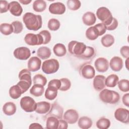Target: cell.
I'll list each match as a JSON object with an SVG mask.
<instances>
[{"label": "cell", "instance_id": "obj_1", "mask_svg": "<svg viewBox=\"0 0 129 129\" xmlns=\"http://www.w3.org/2000/svg\"><path fill=\"white\" fill-rule=\"evenodd\" d=\"M23 21L28 30L37 31L42 27V19L40 15L28 12L23 16Z\"/></svg>", "mask_w": 129, "mask_h": 129}, {"label": "cell", "instance_id": "obj_2", "mask_svg": "<svg viewBox=\"0 0 129 129\" xmlns=\"http://www.w3.org/2000/svg\"><path fill=\"white\" fill-rule=\"evenodd\" d=\"M99 97L101 101L104 103L111 104L118 102L120 99L119 94L116 91L104 89L101 90Z\"/></svg>", "mask_w": 129, "mask_h": 129}, {"label": "cell", "instance_id": "obj_3", "mask_svg": "<svg viewBox=\"0 0 129 129\" xmlns=\"http://www.w3.org/2000/svg\"><path fill=\"white\" fill-rule=\"evenodd\" d=\"M97 18L106 26L111 24L113 20V16L110 10L106 7H102L98 8L96 11Z\"/></svg>", "mask_w": 129, "mask_h": 129}, {"label": "cell", "instance_id": "obj_4", "mask_svg": "<svg viewBox=\"0 0 129 129\" xmlns=\"http://www.w3.org/2000/svg\"><path fill=\"white\" fill-rule=\"evenodd\" d=\"M59 63L58 60L54 58L47 59L43 61L41 69L46 74H52L56 73L59 69Z\"/></svg>", "mask_w": 129, "mask_h": 129}, {"label": "cell", "instance_id": "obj_5", "mask_svg": "<svg viewBox=\"0 0 129 129\" xmlns=\"http://www.w3.org/2000/svg\"><path fill=\"white\" fill-rule=\"evenodd\" d=\"M86 47L87 46L83 42L73 40L68 44V50L71 54L78 57L84 53Z\"/></svg>", "mask_w": 129, "mask_h": 129}, {"label": "cell", "instance_id": "obj_6", "mask_svg": "<svg viewBox=\"0 0 129 129\" xmlns=\"http://www.w3.org/2000/svg\"><path fill=\"white\" fill-rule=\"evenodd\" d=\"M20 104L22 109L26 112L35 111L37 106L35 101L31 97L24 96L21 99Z\"/></svg>", "mask_w": 129, "mask_h": 129}, {"label": "cell", "instance_id": "obj_7", "mask_svg": "<svg viewBox=\"0 0 129 129\" xmlns=\"http://www.w3.org/2000/svg\"><path fill=\"white\" fill-rule=\"evenodd\" d=\"M24 41L26 44L31 46L39 45L43 44V39L42 36L38 34L28 33L24 37Z\"/></svg>", "mask_w": 129, "mask_h": 129}, {"label": "cell", "instance_id": "obj_8", "mask_svg": "<svg viewBox=\"0 0 129 129\" xmlns=\"http://www.w3.org/2000/svg\"><path fill=\"white\" fill-rule=\"evenodd\" d=\"M115 118L123 123H129V111L124 108H118L114 112Z\"/></svg>", "mask_w": 129, "mask_h": 129}, {"label": "cell", "instance_id": "obj_9", "mask_svg": "<svg viewBox=\"0 0 129 129\" xmlns=\"http://www.w3.org/2000/svg\"><path fill=\"white\" fill-rule=\"evenodd\" d=\"M80 75L84 78L91 79L95 77V71L94 68L89 63L83 64L79 70Z\"/></svg>", "mask_w": 129, "mask_h": 129}, {"label": "cell", "instance_id": "obj_10", "mask_svg": "<svg viewBox=\"0 0 129 129\" xmlns=\"http://www.w3.org/2000/svg\"><path fill=\"white\" fill-rule=\"evenodd\" d=\"M14 55L18 59L25 60L28 59L31 56L30 50L27 47H19L14 51Z\"/></svg>", "mask_w": 129, "mask_h": 129}, {"label": "cell", "instance_id": "obj_11", "mask_svg": "<svg viewBox=\"0 0 129 129\" xmlns=\"http://www.w3.org/2000/svg\"><path fill=\"white\" fill-rule=\"evenodd\" d=\"M63 108L57 102H54L45 116H54L58 119H61L63 117Z\"/></svg>", "mask_w": 129, "mask_h": 129}, {"label": "cell", "instance_id": "obj_12", "mask_svg": "<svg viewBox=\"0 0 129 129\" xmlns=\"http://www.w3.org/2000/svg\"><path fill=\"white\" fill-rule=\"evenodd\" d=\"M109 62L104 57H99L97 58L94 62V66L97 71L100 73L106 72L109 68Z\"/></svg>", "mask_w": 129, "mask_h": 129}, {"label": "cell", "instance_id": "obj_13", "mask_svg": "<svg viewBox=\"0 0 129 129\" xmlns=\"http://www.w3.org/2000/svg\"><path fill=\"white\" fill-rule=\"evenodd\" d=\"M63 118L68 123L74 124L78 120L79 114L76 110L70 109L64 112Z\"/></svg>", "mask_w": 129, "mask_h": 129}, {"label": "cell", "instance_id": "obj_14", "mask_svg": "<svg viewBox=\"0 0 129 129\" xmlns=\"http://www.w3.org/2000/svg\"><path fill=\"white\" fill-rule=\"evenodd\" d=\"M49 12L54 15H62L66 12V8L64 5L60 2L52 3L49 5Z\"/></svg>", "mask_w": 129, "mask_h": 129}, {"label": "cell", "instance_id": "obj_15", "mask_svg": "<svg viewBox=\"0 0 129 129\" xmlns=\"http://www.w3.org/2000/svg\"><path fill=\"white\" fill-rule=\"evenodd\" d=\"M41 60L37 56L31 57L28 61V69L31 72H36L38 71L41 67Z\"/></svg>", "mask_w": 129, "mask_h": 129}, {"label": "cell", "instance_id": "obj_16", "mask_svg": "<svg viewBox=\"0 0 129 129\" xmlns=\"http://www.w3.org/2000/svg\"><path fill=\"white\" fill-rule=\"evenodd\" d=\"M94 78L93 85L95 90L97 91H100L104 89L105 87V77L103 75H98L95 76Z\"/></svg>", "mask_w": 129, "mask_h": 129}, {"label": "cell", "instance_id": "obj_17", "mask_svg": "<svg viewBox=\"0 0 129 129\" xmlns=\"http://www.w3.org/2000/svg\"><path fill=\"white\" fill-rule=\"evenodd\" d=\"M9 10L11 14L15 16H20L23 12V8L19 2L12 1L9 4Z\"/></svg>", "mask_w": 129, "mask_h": 129}, {"label": "cell", "instance_id": "obj_18", "mask_svg": "<svg viewBox=\"0 0 129 129\" xmlns=\"http://www.w3.org/2000/svg\"><path fill=\"white\" fill-rule=\"evenodd\" d=\"M109 66L111 69L114 72L120 71L123 67V60L118 56H114L110 60Z\"/></svg>", "mask_w": 129, "mask_h": 129}, {"label": "cell", "instance_id": "obj_19", "mask_svg": "<svg viewBox=\"0 0 129 129\" xmlns=\"http://www.w3.org/2000/svg\"><path fill=\"white\" fill-rule=\"evenodd\" d=\"M51 107L50 103L46 101H40L37 103L35 112L38 114H46L48 112Z\"/></svg>", "mask_w": 129, "mask_h": 129}, {"label": "cell", "instance_id": "obj_20", "mask_svg": "<svg viewBox=\"0 0 129 129\" xmlns=\"http://www.w3.org/2000/svg\"><path fill=\"white\" fill-rule=\"evenodd\" d=\"M82 21L85 25L92 26L95 23L96 17L93 12H87L83 15Z\"/></svg>", "mask_w": 129, "mask_h": 129}, {"label": "cell", "instance_id": "obj_21", "mask_svg": "<svg viewBox=\"0 0 129 129\" xmlns=\"http://www.w3.org/2000/svg\"><path fill=\"white\" fill-rule=\"evenodd\" d=\"M17 110L15 103L12 102H6L3 106V111L7 115L11 116L14 115Z\"/></svg>", "mask_w": 129, "mask_h": 129}, {"label": "cell", "instance_id": "obj_22", "mask_svg": "<svg viewBox=\"0 0 129 129\" xmlns=\"http://www.w3.org/2000/svg\"><path fill=\"white\" fill-rule=\"evenodd\" d=\"M51 54V50L46 46H41L37 50V56L43 60L48 58L50 56Z\"/></svg>", "mask_w": 129, "mask_h": 129}, {"label": "cell", "instance_id": "obj_23", "mask_svg": "<svg viewBox=\"0 0 129 129\" xmlns=\"http://www.w3.org/2000/svg\"><path fill=\"white\" fill-rule=\"evenodd\" d=\"M85 35L87 38L90 40H94L100 36L99 31L95 26L88 28L86 31Z\"/></svg>", "mask_w": 129, "mask_h": 129}, {"label": "cell", "instance_id": "obj_24", "mask_svg": "<svg viewBox=\"0 0 129 129\" xmlns=\"http://www.w3.org/2000/svg\"><path fill=\"white\" fill-rule=\"evenodd\" d=\"M78 126L82 129H88L92 125V119L87 116L81 117L78 122Z\"/></svg>", "mask_w": 129, "mask_h": 129}, {"label": "cell", "instance_id": "obj_25", "mask_svg": "<svg viewBox=\"0 0 129 129\" xmlns=\"http://www.w3.org/2000/svg\"><path fill=\"white\" fill-rule=\"evenodd\" d=\"M57 90L56 88L53 86H48L45 92V97L49 100H54L57 97Z\"/></svg>", "mask_w": 129, "mask_h": 129}, {"label": "cell", "instance_id": "obj_26", "mask_svg": "<svg viewBox=\"0 0 129 129\" xmlns=\"http://www.w3.org/2000/svg\"><path fill=\"white\" fill-rule=\"evenodd\" d=\"M53 51L56 56L62 57L66 55L67 49L64 44L58 43L53 46Z\"/></svg>", "mask_w": 129, "mask_h": 129}, {"label": "cell", "instance_id": "obj_27", "mask_svg": "<svg viewBox=\"0 0 129 129\" xmlns=\"http://www.w3.org/2000/svg\"><path fill=\"white\" fill-rule=\"evenodd\" d=\"M118 81L119 78L116 75L111 74L105 78V84L108 87L113 88L116 86Z\"/></svg>", "mask_w": 129, "mask_h": 129}, {"label": "cell", "instance_id": "obj_28", "mask_svg": "<svg viewBox=\"0 0 129 129\" xmlns=\"http://www.w3.org/2000/svg\"><path fill=\"white\" fill-rule=\"evenodd\" d=\"M20 81H24L29 83L30 85L32 84L31 74L28 69H23L19 74L18 75Z\"/></svg>", "mask_w": 129, "mask_h": 129}, {"label": "cell", "instance_id": "obj_29", "mask_svg": "<svg viewBox=\"0 0 129 129\" xmlns=\"http://www.w3.org/2000/svg\"><path fill=\"white\" fill-rule=\"evenodd\" d=\"M9 93L10 96L14 99L19 98L23 94L21 89L17 85L12 86L9 89Z\"/></svg>", "mask_w": 129, "mask_h": 129}, {"label": "cell", "instance_id": "obj_30", "mask_svg": "<svg viewBox=\"0 0 129 129\" xmlns=\"http://www.w3.org/2000/svg\"><path fill=\"white\" fill-rule=\"evenodd\" d=\"M44 92V86L39 84H34L30 90V93L35 97L42 96Z\"/></svg>", "mask_w": 129, "mask_h": 129}, {"label": "cell", "instance_id": "obj_31", "mask_svg": "<svg viewBox=\"0 0 129 129\" xmlns=\"http://www.w3.org/2000/svg\"><path fill=\"white\" fill-rule=\"evenodd\" d=\"M59 120L54 116H48L46 119V128L47 129L58 128Z\"/></svg>", "mask_w": 129, "mask_h": 129}, {"label": "cell", "instance_id": "obj_32", "mask_svg": "<svg viewBox=\"0 0 129 129\" xmlns=\"http://www.w3.org/2000/svg\"><path fill=\"white\" fill-rule=\"evenodd\" d=\"M115 41L114 37L109 34H107L103 36L101 39L102 45L105 47H109L112 46Z\"/></svg>", "mask_w": 129, "mask_h": 129}, {"label": "cell", "instance_id": "obj_33", "mask_svg": "<svg viewBox=\"0 0 129 129\" xmlns=\"http://www.w3.org/2000/svg\"><path fill=\"white\" fill-rule=\"evenodd\" d=\"M46 8V3L43 0L35 1L33 4V9L36 12H42Z\"/></svg>", "mask_w": 129, "mask_h": 129}, {"label": "cell", "instance_id": "obj_34", "mask_svg": "<svg viewBox=\"0 0 129 129\" xmlns=\"http://www.w3.org/2000/svg\"><path fill=\"white\" fill-rule=\"evenodd\" d=\"M110 120L104 117L100 118L96 123L97 127L99 129H107L110 127Z\"/></svg>", "mask_w": 129, "mask_h": 129}, {"label": "cell", "instance_id": "obj_35", "mask_svg": "<svg viewBox=\"0 0 129 129\" xmlns=\"http://www.w3.org/2000/svg\"><path fill=\"white\" fill-rule=\"evenodd\" d=\"M95 51L93 47L91 46H87L86 49L84 53L80 56H78V57L85 59H90L95 55Z\"/></svg>", "mask_w": 129, "mask_h": 129}, {"label": "cell", "instance_id": "obj_36", "mask_svg": "<svg viewBox=\"0 0 129 129\" xmlns=\"http://www.w3.org/2000/svg\"><path fill=\"white\" fill-rule=\"evenodd\" d=\"M0 31L2 34L9 35L14 32V29L11 24L2 23L0 25Z\"/></svg>", "mask_w": 129, "mask_h": 129}, {"label": "cell", "instance_id": "obj_37", "mask_svg": "<svg viewBox=\"0 0 129 129\" xmlns=\"http://www.w3.org/2000/svg\"><path fill=\"white\" fill-rule=\"evenodd\" d=\"M33 82L34 84H39L45 86L47 83V79L41 74H36L33 78Z\"/></svg>", "mask_w": 129, "mask_h": 129}, {"label": "cell", "instance_id": "obj_38", "mask_svg": "<svg viewBox=\"0 0 129 129\" xmlns=\"http://www.w3.org/2000/svg\"><path fill=\"white\" fill-rule=\"evenodd\" d=\"M60 26L59 21L54 18L50 19L48 22L47 27L48 29L51 31H56L57 30Z\"/></svg>", "mask_w": 129, "mask_h": 129}, {"label": "cell", "instance_id": "obj_39", "mask_svg": "<svg viewBox=\"0 0 129 129\" xmlns=\"http://www.w3.org/2000/svg\"><path fill=\"white\" fill-rule=\"evenodd\" d=\"M67 5L70 10L76 11L80 9L81 3L79 0H68L67 2Z\"/></svg>", "mask_w": 129, "mask_h": 129}, {"label": "cell", "instance_id": "obj_40", "mask_svg": "<svg viewBox=\"0 0 129 129\" xmlns=\"http://www.w3.org/2000/svg\"><path fill=\"white\" fill-rule=\"evenodd\" d=\"M117 85L119 89L123 92H127L129 91V81L127 79H122L118 81Z\"/></svg>", "mask_w": 129, "mask_h": 129}, {"label": "cell", "instance_id": "obj_41", "mask_svg": "<svg viewBox=\"0 0 129 129\" xmlns=\"http://www.w3.org/2000/svg\"><path fill=\"white\" fill-rule=\"evenodd\" d=\"M61 82V86L59 90L61 91H66L69 90L71 87V82L68 78H61L60 79Z\"/></svg>", "mask_w": 129, "mask_h": 129}, {"label": "cell", "instance_id": "obj_42", "mask_svg": "<svg viewBox=\"0 0 129 129\" xmlns=\"http://www.w3.org/2000/svg\"><path fill=\"white\" fill-rule=\"evenodd\" d=\"M13 27L14 32L15 34H19L22 32L23 29V25L21 22L19 21H15L11 24Z\"/></svg>", "mask_w": 129, "mask_h": 129}, {"label": "cell", "instance_id": "obj_43", "mask_svg": "<svg viewBox=\"0 0 129 129\" xmlns=\"http://www.w3.org/2000/svg\"><path fill=\"white\" fill-rule=\"evenodd\" d=\"M40 34L43 39V44H46L48 43L51 39V36L50 33L46 30H42L39 33Z\"/></svg>", "mask_w": 129, "mask_h": 129}, {"label": "cell", "instance_id": "obj_44", "mask_svg": "<svg viewBox=\"0 0 129 129\" xmlns=\"http://www.w3.org/2000/svg\"><path fill=\"white\" fill-rule=\"evenodd\" d=\"M17 85L20 87V88L21 89L23 94L26 92L28 89L31 87V85L29 83L27 82L24 81H20Z\"/></svg>", "mask_w": 129, "mask_h": 129}, {"label": "cell", "instance_id": "obj_45", "mask_svg": "<svg viewBox=\"0 0 129 129\" xmlns=\"http://www.w3.org/2000/svg\"><path fill=\"white\" fill-rule=\"evenodd\" d=\"M118 25V22L117 19L115 18H113L112 21L110 24L106 26V30L109 31H112L116 29Z\"/></svg>", "mask_w": 129, "mask_h": 129}, {"label": "cell", "instance_id": "obj_46", "mask_svg": "<svg viewBox=\"0 0 129 129\" xmlns=\"http://www.w3.org/2000/svg\"><path fill=\"white\" fill-rule=\"evenodd\" d=\"M9 3L7 1H0V8L1 13H4L9 10Z\"/></svg>", "mask_w": 129, "mask_h": 129}, {"label": "cell", "instance_id": "obj_47", "mask_svg": "<svg viewBox=\"0 0 129 129\" xmlns=\"http://www.w3.org/2000/svg\"><path fill=\"white\" fill-rule=\"evenodd\" d=\"M120 53L124 58H128L129 57V46H122L120 49Z\"/></svg>", "mask_w": 129, "mask_h": 129}, {"label": "cell", "instance_id": "obj_48", "mask_svg": "<svg viewBox=\"0 0 129 129\" xmlns=\"http://www.w3.org/2000/svg\"><path fill=\"white\" fill-rule=\"evenodd\" d=\"M95 26L98 29L99 34H100V36L103 35L106 32V26L104 24H103V23H98L97 24H96L95 25Z\"/></svg>", "mask_w": 129, "mask_h": 129}, {"label": "cell", "instance_id": "obj_49", "mask_svg": "<svg viewBox=\"0 0 129 129\" xmlns=\"http://www.w3.org/2000/svg\"><path fill=\"white\" fill-rule=\"evenodd\" d=\"M48 86H53L57 88V90H59L61 86V82L60 80L58 79H52L50 80L48 84Z\"/></svg>", "mask_w": 129, "mask_h": 129}, {"label": "cell", "instance_id": "obj_50", "mask_svg": "<svg viewBox=\"0 0 129 129\" xmlns=\"http://www.w3.org/2000/svg\"><path fill=\"white\" fill-rule=\"evenodd\" d=\"M68 127V123L65 120L59 119L58 128L67 129Z\"/></svg>", "mask_w": 129, "mask_h": 129}, {"label": "cell", "instance_id": "obj_51", "mask_svg": "<svg viewBox=\"0 0 129 129\" xmlns=\"http://www.w3.org/2000/svg\"><path fill=\"white\" fill-rule=\"evenodd\" d=\"M122 101L124 105L127 107L129 106V94L126 93L122 96Z\"/></svg>", "mask_w": 129, "mask_h": 129}, {"label": "cell", "instance_id": "obj_52", "mask_svg": "<svg viewBox=\"0 0 129 129\" xmlns=\"http://www.w3.org/2000/svg\"><path fill=\"white\" fill-rule=\"evenodd\" d=\"M29 128L31 129V128H35V129H36V128H43V127L42 126L38 123H31L29 127Z\"/></svg>", "mask_w": 129, "mask_h": 129}, {"label": "cell", "instance_id": "obj_53", "mask_svg": "<svg viewBox=\"0 0 129 129\" xmlns=\"http://www.w3.org/2000/svg\"><path fill=\"white\" fill-rule=\"evenodd\" d=\"M19 2L23 5H28L29 4H30L31 2V0H20L19 1Z\"/></svg>", "mask_w": 129, "mask_h": 129}, {"label": "cell", "instance_id": "obj_54", "mask_svg": "<svg viewBox=\"0 0 129 129\" xmlns=\"http://www.w3.org/2000/svg\"><path fill=\"white\" fill-rule=\"evenodd\" d=\"M128 58H126V61H125V64H126V68L127 70H128V68L127 67V64H128Z\"/></svg>", "mask_w": 129, "mask_h": 129}]
</instances>
